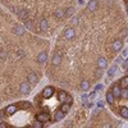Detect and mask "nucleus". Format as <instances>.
Wrapping results in <instances>:
<instances>
[{
    "label": "nucleus",
    "instance_id": "4468645a",
    "mask_svg": "<svg viewBox=\"0 0 128 128\" xmlns=\"http://www.w3.org/2000/svg\"><path fill=\"white\" fill-rule=\"evenodd\" d=\"M60 63H62V55L55 54L54 58H53V64H54V65H59Z\"/></svg>",
    "mask_w": 128,
    "mask_h": 128
},
{
    "label": "nucleus",
    "instance_id": "6ab92c4d",
    "mask_svg": "<svg viewBox=\"0 0 128 128\" xmlns=\"http://www.w3.org/2000/svg\"><path fill=\"white\" fill-rule=\"evenodd\" d=\"M81 88L83 91H87L88 88H90V82H88V81H82L81 82Z\"/></svg>",
    "mask_w": 128,
    "mask_h": 128
},
{
    "label": "nucleus",
    "instance_id": "f03ea898",
    "mask_svg": "<svg viewBox=\"0 0 128 128\" xmlns=\"http://www.w3.org/2000/svg\"><path fill=\"white\" fill-rule=\"evenodd\" d=\"M30 91H31V87H30V83H28V82L21 83V86H19V92H21V93L27 95V93H30Z\"/></svg>",
    "mask_w": 128,
    "mask_h": 128
},
{
    "label": "nucleus",
    "instance_id": "f8f14e48",
    "mask_svg": "<svg viewBox=\"0 0 128 128\" xmlns=\"http://www.w3.org/2000/svg\"><path fill=\"white\" fill-rule=\"evenodd\" d=\"M17 112V106L15 105H9V106L5 108V114H9V115H12Z\"/></svg>",
    "mask_w": 128,
    "mask_h": 128
},
{
    "label": "nucleus",
    "instance_id": "2f4dec72",
    "mask_svg": "<svg viewBox=\"0 0 128 128\" xmlns=\"http://www.w3.org/2000/svg\"><path fill=\"white\" fill-rule=\"evenodd\" d=\"M127 55H128L127 50H124V51H123V58H124V59H127Z\"/></svg>",
    "mask_w": 128,
    "mask_h": 128
},
{
    "label": "nucleus",
    "instance_id": "9b49d317",
    "mask_svg": "<svg viewBox=\"0 0 128 128\" xmlns=\"http://www.w3.org/2000/svg\"><path fill=\"white\" fill-rule=\"evenodd\" d=\"M96 8H97V1H96V0H91V1L87 4V9L90 10V12L96 10Z\"/></svg>",
    "mask_w": 128,
    "mask_h": 128
},
{
    "label": "nucleus",
    "instance_id": "a878e982",
    "mask_svg": "<svg viewBox=\"0 0 128 128\" xmlns=\"http://www.w3.org/2000/svg\"><path fill=\"white\" fill-rule=\"evenodd\" d=\"M63 15H64V12H63V10L58 9L57 12H55V17H57V18H60V17H63Z\"/></svg>",
    "mask_w": 128,
    "mask_h": 128
},
{
    "label": "nucleus",
    "instance_id": "473e14b6",
    "mask_svg": "<svg viewBox=\"0 0 128 128\" xmlns=\"http://www.w3.org/2000/svg\"><path fill=\"white\" fill-rule=\"evenodd\" d=\"M97 105H99V108H101V106H104V103H103V101H99Z\"/></svg>",
    "mask_w": 128,
    "mask_h": 128
},
{
    "label": "nucleus",
    "instance_id": "c756f323",
    "mask_svg": "<svg viewBox=\"0 0 128 128\" xmlns=\"http://www.w3.org/2000/svg\"><path fill=\"white\" fill-rule=\"evenodd\" d=\"M127 67H128V63H127V59H126V60H124V62H123V68L126 69V68H127Z\"/></svg>",
    "mask_w": 128,
    "mask_h": 128
},
{
    "label": "nucleus",
    "instance_id": "412c9836",
    "mask_svg": "<svg viewBox=\"0 0 128 128\" xmlns=\"http://www.w3.org/2000/svg\"><path fill=\"white\" fill-rule=\"evenodd\" d=\"M106 103H109V104H113L114 103V96H113L112 92H108L106 93Z\"/></svg>",
    "mask_w": 128,
    "mask_h": 128
},
{
    "label": "nucleus",
    "instance_id": "1a4fd4ad",
    "mask_svg": "<svg viewBox=\"0 0 128 128\" xmlns=\"http://www.w3.org/2000/svg\"><path fill=\"white\" fill-rule=\"evenodd\" d=\"M27 81L31 83H37V76L35 72H30L28 76H27Z\"/></svg>",
    "mask_w": 128,
    "mask_h": 128
},
{
    "label": "nucleus",
    "instance_id": "a211bd4d",
    "mask_svg": "<svg viewBox=\"0 0 128 128\" xmlns=\"http://www.w3.org/2000/svg\"><path fill=\"white\" fill-rule=\"evenodd\" d=\"M40 28H41V31H46L47 30V21L46 19H41L40 21Z\"/></svg>",
    "mask_w": 128,
    "mask_h": 128
},
{
    "label": "nucleus",
    "instance_id": "c85d7f7f",
    "mask_svg": "<svg viewBox=\"0 0 128 128\" xmlns=\"http://www.w3.org/2000/svg\"><path fill=\"white\" fill-rule=\"evenodd\" d=\"M5 115V110H0V119H3Z\"/></svg>",
    "mask_w": 128,
    "mask_h": 128
},
{
    "label": "nucleus",
    "instance_id": "393cba45",
    "mask_svg": "<svg viewBox=\"0 0 128 128\" xmlns=\"http://www.w3.org/2000/svg\"><path fill=\"white\" fill-rule=\"evenodd\" d=\"M32 127L33 128H42L44 127V123H42V122H40V120H36L35 123L32 124Z\"/></svg>",
    "mask_w": 128,
    "mask_h": 128
},
{
    "label": "nucleus",
    "instance_id": "dca6fc26",
    "mask_svg": "<svg viewBox=\"0 0 128 128\" xmlns=\"http://www.w3.org/2000/svg\"><path fill=\"white\" fill-rule=\"evenodd\" d=\"M65 97H67V92L65 91H59L58 92V100H59V101L64 103L65 101Z\"/></svg>",
    "mask_w": 128,
    "mask_h": 128
},
{
    "label": "nucleus",
    "instance_id": "aec40b11",
    "mask_svg": "<svg viewBox=\"0 0 128 128\" xmlns=\"http://www.w3.org/2000/svg\"><path fill=\"white\" fill-rule=\"evenodd\" d=\"M127 86H128V77L126 76V77H123V78L120 80V87L124 88V87H127Z\"/></svg>",
    "mask_w": 128,
    "mask_h": 128
},
{
    "label": "nucleus",
    "instance_id": "7ed1b4c3",
    "mask_svg": "<svg viewBox=\"0 0 128 128\" xmlns=\"http://www.w3.org/2000/svg\"><path fill=\"white\" fill-rule=\"evenodd\" d=\"M64 37L67 38V40H72V38H74V30L72 28V27L65 28V31H64Z\"/></svg>",
    "mask_w": 128,
    "mask_h": 128
},
{
    "label": "nucleus",
    "instance_id": "bb28decb",
    "mask_svg": "<svg viewBox=\"0 0 128 128\" xmlns=\"http://www.w3.org/2000/svg\"><path fill=\"white\" fill-rule=\"evenodd\" d=\"M62 110H63V112H64V113H67V112H68V110H69V104H67V103H64V104L62 105Z\"/></svg>",
    "mask_w": 128,
    "mask_h": 128
},
{
    "label": "nucleus",
    "instance_id": "f257e3e1",
    "mask_svg": "<svg viewBox=\"0 0 128 128\" xmlns=\"http://www.w3.org/2000/svg\"><path fill=\"white\" fill-rule=\"evenodd\" d=\"M54 87L53 86H47L44 88V91H42V97L44 99H50L53 95H54Z\"/></svg>",
    "mask_w": 128,
    "mask_h": 128
},
{
    "label": "nucleus",
    "instance_id": "9d476101",
    "mask_svg": "<svg viewBox=\"0 0 128 128\" xmlns=\"http://www.w3.org/2000/svg\"><path fill=\"white\" fill-rule=\"evenodd\" d=\"M31 106H32V104H31L30 101H21V103L18 104V108H19V109H23V110L30 109Z\"/></svg>",
    "mask_w": 128,
    "mask_h": 128
},
{
    "label": "nucleus",
    "instance_id": "423d86ee",
    "mask_svg": "<svg viewBox=\"0 0 128 128\" xmlns=\"http://www.w3.org/2000/svg\"><path fill=\"white\" fill-rule=\"evenodd\" d=\"M46 59H47V54H46V51H41L40 54L37 55V62L40 63V64H44L46 62Z\"/></svg>",
    "mask_w": 128,
    "mask_h": 128
},
{
    "label": "nucleus",
    "instance_id": "5701e85b",
    "mask_svg": "<svg viewBox=\"0 0 128 128\" xmlns=\"http://www.w3.org/2000/svg\"><path fill=\"white\" fill-rule=\"evenodd\" d=\"M116 69H118V67H116V65H113L112 68H110V69L108 70V74H109L110 77H112V76H114V74L116 73Z\"/></svg>",
    "mask_w": 128,
    "mask_h": 128
},
{
    "label": "nucleus",
    "instance_id": "c9c22d12",
    "mask_svg": "<svg viewBox=\"0 0 128 128\" xmlns=\"http://www.w3.org/2000/svg\"><path fill=\"white\" fill-rule=\"evenodd\" d=\"M80 4H81V5H83V4H85V0H80Z\"/></svg>",
    "mask_w": 128,
    "mask_h": 128
},
{
    "label": "nucleus",
    "instance_id": "39448f33",
    "mask_svg": "<svg viewBox=\"0 0 128 128\" xmlns=\"http://www.w3.org/2000/svg\"><path fill=\"white\" fill-rule=\"evenodd\" d=\"M49 119H50V116H49L47 113H40V114L36 115V120H40V122H42V123L49 122Z\"/></svg>",
    "mask_w": 128,
    "mask_h": 128
},
{
    "label": "nucleus",
    "instance_id": "4be33fe9",
    "mask_svg": "<svg viewBox=\"0 0 128 128\" xmlns=\"http://www.w3.org/2000/svg\"><path fill=\"white\" fill-rule=\"evenodd\" d=\"M120 97H123V99H127L128 97V90H127V87L120 88Z\"/></svg>",
    "mask_w": 128,
    "mask_h": 128
},
{
    "label": "nucleus",
    "instance_id": "6e6552de",
    "mask_svg": "<svg viewBox=\"0 0 128 128\" xmlns=\"http://www.w3.org/2000/svg\"><path fill=\"white\" fill-rule=\"evenodd\" d=\"M122 47H123V42L120 40H115L113 42V51H119Z\"/></svg>",
    "mask_w": 128,
    "mask_h": 128
},
{
    "label": "nucleus",
    "instance_id": "f3484780",
    "mask_svg": "<svg viewBox=\"0 0 128 128\" xmlns=\"http://www.w3.org/2000/svg\"><path fill=\"white\" fill-rule=\"evenodd\" d=\"M120 115L123 116L124 119H127V118H128V108H127V106L120 108Z\"/></svg>",
    "mask_w": 128,
    "mask_h": 128
},
{
    "label": "nucleus",
    "instance_id": "f704fd0d",
    "mask_svg": "<svg viewBox=\"0 0 128 128\" xmlns=\"http://www.w3.org/2000/svg\"><path fill=\"white\" fill-rule=\"evenodd\" d=\"M86 100H87V96L85 95V96H83V97H82V101H86Z\"/></svg>",
    "mask_w": 128,
    "mask_h": 128
},
{
    "label": "nucleus",
    "instance_id": "cd10ccee",
    "mask_svg": "<svg viewBox=\"0 0 128 128\" xmlns=\"http://www.w3.org/2000/svg\"><path fill=\"white\" fill-rule=\"evenodd\" d=\"M64 103H67V104H72V103H73V97H72V96H68V95H67V97H65V101Z\"/></svg>",
    "mask_w": 128,
    "mask_h": 128
},
{
    "label": "nucleus",
    "instance_id": "72a5a7b5",
    "mask_svg": "<svg viewBox=\"0 0 128 128\" xmlns=\"http://www.w3.org/2000/svg\"><path fill=\"white\" fill-rule=\"evenodd\" d=\"M95 97V92H92V93H90V99H93Z\"/></svg>",
    "mask_w": 128,
    "mask_h": 128
},
{
    "label": "nucleus",
    "instance_id": "2eb2a0df",
    "mask_svg": "<svg viewBox=\"0 0 128 128\" xmlns=\"http://www.w3.org/2000/svg\"><path fill=\"white\" fill-rule=\"evenodd\" d=\"M112 93H113L114 97H120V87L119 86H114Z\"/></svg>",
    "mask_w": 128,
    "mask_h": 128
},
{
    "label": "nucleus",
    "instance_id": "20e7f679",
    "mask_svg": "<svg viewBox=\"0 0 128 128\" xmlns=\"http://www.w3.org/2000/svg\"><path fill=\"white\" fill-rule=\"evenodd\" d=\"M13 32L15 33L17 36H22V35H24V32H26V28L23 26H21V24H17L14 26V28H13Z\"/></svg>",
    "mask_w": 128,
    "mask_h": 128
},
{
    "label": "nucleus",
    "instance_id": "b1692460",
    "mask_svg": "<svg viewBox=\"0 0 128 128\" xmlns=\"http://www.w3.org/2000/svg\"><path fill=\"white\" fill-rule=\"evenodd\" d=\"M74 13V8L73 7H69L68 9H67V12L64 13V15H67V17H70L72 14H73Z\"/></svg>",
    "mask_w": 128,
    "mask_h": 128
},
{
    "label": "nucleus",
    "instance_id": "0eeeda50",
    "mask_svg": "<svg viewBox=\"0 0 128 128\" xmlns=\"http://www.w3.org/2000/svg\"><path fill=\"white\" fill-rule=\"evenodd\" d=\"M106 65H108V62H106V59L105 58H99L97 59V67H99V69H105L106 68Z\"/></svg>",
    "mask_w": 128,
    "mask_h": 128
},
{
    "label": "nucleus",
    "instance_id": "7c9ffc66",
    "mask_svg": "<svg viewBox=\"0 0 128 128\" xmlns=\"http://www.w3.org/2000/svg\"><path fill=\"white\" fill-rule=\"evenodd\" d=\"M0 127H1V128H7V127H8V124H7V123H4V122H3V123L0 124Z\"/></svg>",
    "mask_w": 128,
    "mask_h": 128
},
{
    "label": "nucleus",
    "instance_id": "ddd939ff",
    "mask_svg": "<svg viewBox=\"0 0 128 128\" xmlns=\"http://www.w3.org/2000/svg\"><path fill=\"white\" fill-rule=\"evenodd\" d=\"M64 112H63V110L62 109H60V110H58V112L57 113H55V116H54V119L55 120H57V122H59V120H62L63 118H64Z\"/></svg>",
    "mask_w": 128,
    "mask_h": 128
}]
</instances>
